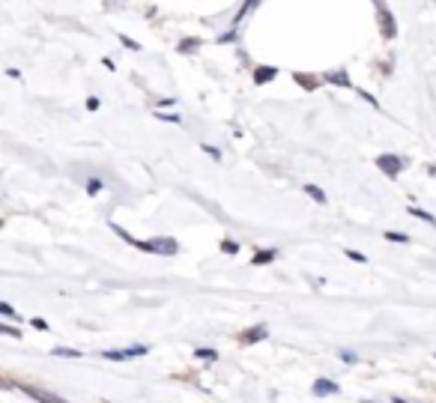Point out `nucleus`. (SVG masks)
Instances as JSON below:
<instances>
[{
    "instance_id": "nucleus-19",
    "label": "nucleus",
    "mask_w": 436,
    "mask_h": 403,
    "mask_svg": "<svg viewBox=\"0 0 436 403\" xmlns=\"http://www.w3.org/2000/svg\"><path fill=\"white\" fill-rule=\"evenodd\" d=\"M102 191V179H87V194H99Z\"/></svg>"
},
{
    "instance_id": "nucleus-12",
    "label": "nucleus",
    "mask_w": 436,
    "mask_h": 403,
    "mask_svg": "<svg viewBox=\"0 0 436 403\" xmlns=\"http://www.w3.org/2000/svg\"><path fill=\"white\" fill-rule=\"evenodd\" d=\"M51 356H57V359H78L81 353H78V350H69V347H54Z\"/></svg>"
},
{
    "instance_id": "nucleus-23",
    "label": "nucleus",
    "mask_w": 436,
    "mask_h": 403,
    "mask_svg": "<svg viewBox=\"0 0 436 403\" xmlns=\"http://www.w3.org/2000/svg\"><path fill=\"white\" fill-rule=\"evenodd\" d=\"M0 314H3V317H15V308H12L9 302H0Z\"/></svg>"
},
{
    "instance_id": "nucleus-3",
    "label": "nucleus",
    "mask_w": 436,
    "mask_h": 403,
    "mask_svg": "<svg viewBox=\"0 0 436 403\" xmlns=\"http://www.w3.org/2000/svg\"><path fill=\"white\" fill-rule=\"evenodd\" d=\"M149 353V347L146 344H138V347H126V350H108V353H102L108 362H132V359H138V356H146Z\"/></svg>"
},
{
    "instance_id": "nucleus-7",
    "label": "nucleus",
    "mask_w": 436,
    "mask_h": 403,
    "mask_svg": "<svg viewBox=\"0 0 436 403\" xmlns=\"http://www.w3.org/2000/svg\"><path fill=\"white\" fill-rule=\"evenodd\" d=\"M269 332H266V326H254V329H248L245 335H239V344L242 347H248V344H257V341H263Z\"/></svg>"
},
{
    "instance_id": "nucleus-28",
    "label": "nucleus",
    "mask_w": 436,
    "mask_h": 403,
    "mask_svg": "<svg viewBox=\"0 0 436 403\" xmlns=\"http://www.w3.org/2000/svg\"><path fill=\"white\" fill-rule=\"evenodd\" d=\"M359 96H362V99H365V102H371V105H374V108H377V99H374V96H371V93H365V90H359Z\"/></svg>"
},
{
    "instance_id": "nucleus-27",
    "label": "nucleus",
    "mask_w": 436,
    "mask_h": 403,
    "mask_svg": "<svg viewBox=\"0 0 436 403\" xmlns=\"http://www.w3.org/2000/svg\"><path fill=\"white\" fill-rule=\"evenodd\" d=\"M203 152H209V155H212V158H221V152H218V149H215V146H209V143H203Z\"/></svg>"
},
{
    "instance_id": "nucleus-1",
    "label": "nucleus",
    "mask_w": 436,
    "mask_h": 403,
    "mask_svg": "<svg viewBox=\"0 0 436 403\" xmlns=\"http://www.w3.org/2000/svg\"><path fill=\"white\" fill-rule=\"evenodd\" d=\"M111 230H114L120 239H126L129 245H135V248H141V251H149V254H164V257H167V254H176V248H179V245H176L173 239H167V236H158V239H146V242H144V239L129 236V230H123L120 224H111Z\"/></svg>"
},
{
    "instance_id": "nucleus-25",
    "label": "nucleus",
    "mask_w": 436,
    "mask_h": 403,
    "mask_svg": "<svg viewBox=\"0 0 436 403\" xmlns=\"http://www.w3.org/2000/svg\"><path fill=\"white\" fill-rule=\"evenodd\" d=\"M158 120H167V123H182V117H176V114H155Z\"/></svg>"
},
{
    "instance_id": "nucleus-17",
    "label": "nucleus",
    "mask_w": 436,
    "mask_h": 403,
    "mask_svg": "<svg viewBox=\"0 0 436 403\" xmlns=\"http://www.w3.org/2000/svg\"><path fill=\"white\" fill-rule=\"evenodd\" d=\"M386 239H389V242H398V245H401V242H410V236H407V233H398V230H389Z\"/></svg>"
},
{
    "instance_id": "nucleus-15",
    "label": "nucleus",
    "mask_w": 436,
    "mask_h": 403,
    "mask_svg": "<svg viewBox=\"0 0 436 403\" xmlns=\"http://www.w3.org/2000/svg\"><path fill=\"white\" fill-rule=\"evenodd\" d=\"M296 81H299V84H302V87H305V90H314V87H317V84H320V81H317V78H308V75H299V72H296Z\"/></svg>"
},
{
    "instance_id": "nucleus-30",
    "label": "nucleus",
    "mask_w": 436,
    "mask_h": 403,
    "mask_svg": "<svg viewBox=\"0 0 436 403\" xmlns=\"http://www.w3.org/2000/svg\"><path fill=\"white\" fill-rule=\"evenodd\" d=\"M428 173H431V176L436 179V164H434V167H428Z\"/></svg>"
},
{
    "instance_id": "nucleus-4",
    "label": "nucleus",
    "mask_w": 436,
    "mask_h": 403,
    "mask_svg": "<svg viewBox=\"0 0 436 403\" xmlns=\"http://www.w3.org/2000/svg\"><path fill=\"white\" fill-rule=\"evenodd\" d=\"M377 12H380V27H383V36H386V39H395V36H398V27H395V18H392L389 6L377 3Z\"/></svg>"
},
{
    "instance_id": "nucleus-18",
    "label": "nucleus",
    "mask_w": 436,
    "mask_h": 403,
    "mask_svg": "<svg viewBox=\"0 0 436 403\" xmlns=\"http://www.w3.org/2000/svg\"><path fill=\"white\" fill-rule=\"evenodd\" d=\"M341 362H344V365H356V362H359V356H356L353 350H341Z\"/></svg>"
},
{
    "instance_id": "nucleus-20",
    "label": "nucleus",
    "mask_w": 436,
    "mask_h": 403,
    "mask_svg": "<svg viewBox=\"0 0 436 403\" xmlns=\"http://www.w3.org/2000/svg\"><path fill=\"white\" fill-rule=\"evenodd\" d=\"M347 257H350V260H356V263H368V257H365L362 251H353V248H347Z\"/></svg>"
},
{
    "instance_id": "nucleus-14",
    "label": "nucleus",
    "mask_w": 436,
    "mask_h": 403,
    "mask_svg": "<svg viewBox=\"0 0 436 403\" xmlns=\"http://www.w3.org/2000/svg\"><path fill=\"white\" fill-rule=\"evenodd\" d=\"M197 45H200V39H182L179 42V51L188 54V51H197Z\"/></svg>"
},
{
    "instance_id": "nucleus-24",
    "label": "nucleus",
    "mask_w": 436,
    "mask_h": 403,
    "mask_svg": "<svg viewBox=\"0 0 436 403\" xmlns=\"http://www.w3.org/2000/svg\"><path fill=\"white\" fill-rule=\"evenodd\" d=\"M0 332H3V335H9V338H21V332H18L15 326H0Z\"/></svg>"
},
{
    "instance_id": "nucleus-6",
    "label": "nucleus",
    "mask_w": 436,
    "mask_h": 403,
    "mask_svg": "<svg viewBox=\"0 0 436 403\" xmlns=\"http://www.w3.org/2000/svg\"><path fill=\"white\" fill-rule=\"evenodd\" d=\"M311 392H314L317 398H329V395H338V392H341V386H338L335 380H317V383L311 386Z\"/></svg>"
},
{
    "instance_id": "nucleus-13",
    "label": "nucleus",
    "mask_w": 436,
    "mask_h": 403,
    "mask_svg": "<svg viewBox=\"0 0 436 403\" xmlns=\"http://www.w3.org/2000/svg\"><path fill=\"white\" fill-rule=\"evenodd\" d=\"M305 191H308V197H314L317 203H326V191H323L320 185H305Z\"/></svg>"
},
{
    "instance_id": "nucleus-21",
    "label": "nucleus",
    "mask_w": 436,
    "mask_h": 403,
    "mask_svg": "<svg viewBox=\"0 0 436 403\" xmlns=\"http://www.w3.org/2000/svg\"><path fill=\"white\" fill-rule=\"evenodd\" d=\"M221 251H224V254H236V251H239V245L227 239V242H221Z\"/></svg>"
},
{
    "instance_id": "nucleus-10",
    "label": "nucleus",
    "mask_w": 436,
    "mask_h": 403,
    "mask_svg": "<svg viewBox=\"0 0 436 403\" xmlns=\"http://www.w3.org/2000/svg\"><path fill=\"white\" fill-rule=\"evenodd\" d=\"M275 257H278V251H275V248H269V251H257L251 263H254V266H266V263H272Z\"/></svg>"
},
{
    "instance_id": "nucleus-2",
    "label": "nucleus",
    "mask_w": 436,
    "mask_h": 403,
    "mask_svg": "<svg viewBox=\"0 0 436 403\" xmlns=\"http://www.w3.org/2000/svg\"><path fill=\"white\" fill-rule=\"evenodd\" d=\"M377 167H380L386 176L398 179V176H401V170L407 167V161H404L401 155H392V152H386V155H380V158H377Z\"/></svg>"
},
{
    "instance_id": "nucleus-9",
    "label": "nucleus",
    "mask_w": 436,
    "mask_h": 403,
    "mask_svg": "<svg viewBox=\"0 0 436 403\" xmlns=\"http://www.w3.org/2000/svg\"><path fill=\"white\" fill-rule=\"evenodd\" d=\"M326 81H332V84H338V87H350V75H347L344 69H338V72H326Z\"/></svg>"
},
{
    "instance_id": "nucleus-8",
    "label": "nucleus",
    "mask_w": 436,
    "mask_h": 403,
    "mask_svg": "<svg viewBox=\"0 0 436 403\" xmlns=\"http://www.w3.org/2000/svg\"><path fill=\"white\" fill-rule=\"evenodd\" d=\"M275 75H278V69H275V66H260V69L254 72V84H269Z\"/></svg>"
},
{
    "instance_id": "nucleus-16",
    "label": "nucleus",
    "mask_w": 436,
    "mask_h": 403,
    "mask_svg": "<svg viewBox=\"0 0 436 403\" xmlns=\"http://www.w3.org/2000/svg\"><path fill=\"white\" fill-rule=\"evenodd\" d=\"M194 356H197L200 362H215V359H218L215 350H194Z\"/></svg>"
},
{
    "instance_id": "nucleus-29",
    "label": "nucleus",
    "mask_w": 436,
    "mask_h": 403,
    "mask_svg": "<svg viewBox=\"0 0 436 403\" xmlns=\"http://www.w3.org/2000/svg\"><path fill=\"white\" fill-rule=\"evenodd\" d=\"M30 326H33V329H48V323H45V320H39V317H36V320H30Z\"/></svg>"
},
{
    "instance_id": "nucleus-26",
    "label": "nucleus",
    "mask_w": 436,
    "mask_h": 403,
    "mask_svg": "<svg viewBox=\"0 0 436 403\" xmlns=\"http://www.w3.org/2000/svg\"><path fill=\"white\" fill-rule=\"evenodd\" d=\"M99 105H102V102H99L96 96H90V99H87V108H90V111H99Z\"/></svg>"
},
{
    "instance_id": "nucleus-11",
    "label": "nucleus",
    "mask_w": 436,
    "mask_h": 403,
    "mask_svg": "<svg viewBox=\"0 0 436 403\" xmlns=\"http://www.w3.org/2000/svg\"><path fill=\"white\" fill-rule=\"evenodd\" d=\"M407 212H410V215H416V218H422V221H428L431 227H436V218L431 215V212H425V209H419V206H410Z\"/></svg>"
},
{
    "instance_id": "nucleus-5",
    "label": "nucleus",
    "mask_w": 436,
    "mask_h": 403,
    "mask_svg": "<svg viewBox=\"0 0 436 403\" xmlns=\"http://www.w3.org/2000/svg\"><path fill=\"white\" fill-rule=\"evenodd\" d=\"M27 398H33V401L39 403H66L63 398H57V395H51V392H45V389H36V386H18Z\"/></svg>"
},
{
    "instance_id": "nucleus-31",
    "label": "nucleus",
    "mask_w": 436,
    "mask_h": 403,
    "mask_svg": "<svg viewBox=\"0 0 436 403\" xmlns=\"http://www.w3.org/2000/svg\"><path fill=\"white\" fill-rule=\"evenodd\" d=\"M392 403H410V401H404V398H395V401H392Z\"/></svg>"
},
{
    "instance_id": "nucleus-22",
    "label": "nucleus",
    "mask_w": 436,
    "mask_h": 403,
    "mask_svg": "<svg viewBox=\"0 0 436 403\" xmlns=\"http://www.w3.org/2000/svg\"><path fill=\"white\" fill-rule=\"evenodd\" d=\"M120 42H123L126 48H132V51H138V48H141V45H138V42H135L132 36H120Z\"/></svg>"
}]
</instances>
